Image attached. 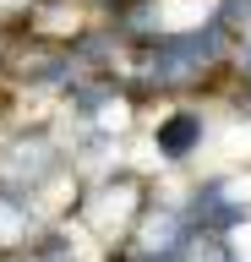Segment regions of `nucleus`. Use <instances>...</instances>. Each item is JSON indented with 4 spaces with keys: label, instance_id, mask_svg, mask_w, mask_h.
Instances as JSON below:
<instances>
[{
    "label": "nucleus",
    "instance_id": "nucleus-1",
    "mask_svg": "<svg viewBox=\"0 0 251 262\" xmlns=\"http://www.w3.org/2000/svg\"><path fill=\"white\" fill-rule=\"evenodd\" d=\"M153 186L158 180L148 169H131V164H120L109 175L99 180H82V191H77V208H71V224L82 229V241L93 246V257L109 262L120 246L131 241L136 219L148 213L153 202Z\"/></svg>",
    "mask_w": 251,
    "mask_h": 262
},
{
    "label": "nucleus",
    "instance_id": "nucleus-2",
    "mask_svg": "<svg viewBox=\"0 0 251 262\" xmlns=\"http://www.w3.org/2000/svg\"><path fill=\"white\" fill-rule=\"evenodd\" d=\"M0 191L33 196L44 208V196H77L82 180L71 175V153H66V131H55L50 120H22V126L0 131ZM50 213V208H44Z\"/></svg>",
    "mask_w": 251,
    "mask_h": 262
},
{
    "label": "nucleus",
    "instance_id": "nucleus-3",
    "mask_svg": "<svg viewBox=\"0 0 251 262\" xmlns=\"http://www.w3.org/2000/svg\"><path fill=\"white\" fill-rule=\"evenodd\" d=\"M180 202L191 213V229L202 241H240L251 224V169H208L180 186Z\"/></svg>",
    "mask_w": 251,
    "mask_h": 262
},
{
    "label": "nucleus",
    "instance_id": "nucleus-4",
    "mask_svg": "<svg viewBox=\"0 0 251 262\" xmlns=\"http://www.w3.org/2000/svg\"><path fill=\"white\" fill-rule=\"evenodd\" d=\"M208 142H213V115L202 110V104H191V98L164 104V110L153 115V126H148V147H153V159L164 164V169L197 164Z\"/></svg>",
    "mask_w": 251,
    "mask_h": 262
},
{
    "label": "nucleus",
    "instance_id": "nucleus-5",
    "mask_svg": "<svg viewBox=\"0 0 251 262\" xmlns=\"http://www.w3.org/2000/svg\"><path fill=\"white\" fill-rule=\"evenodd\" d=\"M230 104H235V115L251 126V88H240V93H230Z\"/></svg>",
    "mask_w": 251,
    "mask_h": 262
},
{
    "label": "nucleus",
    "instance_id": "nucleus-6",
    "mask_svg": "<svg viewBox=\"0 0 251 262\" xmlns=\"http://www.w3.org/2000/svg\"><path fill=\"white\" fill-rule=\"evenodd\" d=\"M82 6H87V11H99V16H104L109 6H115V0H82Z\"/></svg>",
    "mask_w": 251,
    "mask_h": 262
}]
</instances>
